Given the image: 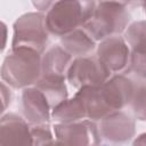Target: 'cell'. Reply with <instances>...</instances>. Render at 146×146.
<instances>
[{
  "instance_id": "obj_17",
  "label": "cell",
  "mask_w": 146,
  "mask_h": 146,
  "mask_svg": "<svg viewBox=\"0 0 146 146\" xmlns=\"http://www.w3.org/2000/svg\"><path fill=\"white\" fill-rule=\"evenodd\" d=\"M51 117L56 122L67 123L87 119V115L80 98L75 95L73 98L66 99L56 107H54L51 112Z\"/></svg>"
},
{
  "instance_id": "obj_13",
  "label": "cell",
  "mask_w": 146,
  "mask_h": 146,
  "mask_svg": "<svg viewBox=\"0 0 146 146\" xmlns=\"http://www.w3.org/2000/svg\"><path fill=\"white\" fill-rule=\"evenodd\" d=\"M86 111L87 119L98 122L100 119L112 113L113 111L108 106L100 86H87L78 89L75 94Z\"/></svg>"
},
{
  "instance_id": "obj_19",
  "label": "cell",
  "mask_w": 146,
  "mask_h": 146,
  "mask_svg": "<svg viewBox=\"0 0 146 146\" xmlns=\"http://www.w3.org/2000/svg\"><path fill=\"white\" fill-rule=\"evenodd\" d=\"M32 145L56 144V139L48 124H36L31 127Z\"/></svg>"
},
{
  "instance_id": "obj_24",
  "label": "cell",
  "mask_w": 146,
  "mask_h": 146,
  "mask_svg": "<svg viewBox=\"0 0 146 146\" xmlns=\"http://www.w3.org/2000/svg\"><path fill=\"white\" fill-rule=\"evenodd\" d=\"M1 25H2V31H3V43H2L1 50H3V48H5V46H6V39H7V29H6V24H5V23H2Z\"/></svg>"
},
{
  "instance_id": "obj_3",
  "label": "cell",
  "mask_w": 146,
  "mask_h": 146,
  "mask_svg": "<svg viewBox=\"0 0 146 146\" xmlns=\"http://www.w3.org/2000/svg\"><path fill=\"white\" fill-rule=\"evenodd\" d=\"M130 22V14L127 6L112 2L99 1L91 18L83 29L96 40L102 41L112 35H119L127 30Z\"/></svg>"
},
{
  "instance_id": "obj_2",
  "label": "cell",
  "mask_w": 146,
  "mask_h": 146,
  "mask_svg": "<svg viewBox=\"0 0 146 146\" xmlns=\"http://www.w3.org/2000/svg\"><path fill=\"white\" fill-rule=\"evenodd\" d=\"M96 8L95 0H58L46 14L50 34L63 36L83 27Z\"/></svg>"
},
{
  "instance_id": "obj_5",
  "label": "cell",
  "mask_w": 146,
  "mask_h": 146,
  "mask_svg": "<svg viewBox=\"0 0 146 146\" xmlns=\"http://www.w3.org/2000/svg\"><path fill=\"white\" fill-rule=\"evenodd\" d=\"M111 76V72L97 56L74 58L66 74V80L76 89L87 86H100Z\"/></svg>"
},
{
  "instance_id": "obj_9",
  "label": "cell",
  "mask_w": 146,
  "mask_h": 146,
  "mask_svg": "<svg viewBox=\"0 0 146 146\" xmlns=\"http://www.w3.org/2000/svg\"><path fill=\"white\" fill-rule=\"evenodd\" d=\"M96 56L111 74L120 73L129 65L130 47L120 34L112 35L99 41Z\"/></svg>"
},
{
  "instance_id": "obj_16",
  "label": "cell",
  "mask_w": 146,
  "mask_h": 146,
  "mask_svg": "<svg viewBox=\"0 0 146 146\" xmlns=\"http://www.w3.org/2000/svg\"><path fill=\"white\" fill-rule=\"evenodd\" d=\"M65 80L66 78L63 76L41 75L34 84L44 95L51 110L67 99L68 92Z\"/></svg>"
},
{
  "instance_id": "obj_7",
  "label": "cell",
  "mask_w": 146,
  "mask_h": 146,
  "mask_svg": "<svg viewBox=\"0 0 146 146\" xmlns=\"http://www.w3.org/2000/svg\"><path fill=\"white\" fill-rule=\"evenodd\" d=\"M130 47V59L128 71L140 82L146 83V21L130 24L124 34Z\"/></svg>"
},
{
  "instance_id": "obj_14",
  "label": "cell",
  "mask_w": 146,
  "mask_h": 146,
  "mask_svg": "<svg viewBox=\"0 0 146 146\" xmlns=\"http://www.w3.org/2000/svg\"><path fill=\"white\" fill-rule=\"evenodd\" d=\"M70 55L62 46H54L48 49L41 58V75H52L66 78L67 71L73 62Z\"/></svg>"
},
{
  "instance_id": "obj_10",
  "label": "cell",
  "mask_w": 146,
  "mask_h": 146,
  "mask_svg": "<svg viewBox=\"0 0 146 146\" xmlns=\"http://www.w3.org/2000/svg\"><path fill=\"white\" fill-rule=\"evenodd\" d=\"M50 105L44 95L35 87L31 86L23 89L22 112L24 119L31 124H48L51 117Z\"/></svg>"
},
{
  "instance_id": "obj_20",
  "label": "cell",
  "mask_w": 146,
  "mask_h": 146,
  "mask_svg": "<svg viewBox=\"0 0 146 146\" xmlns=\"http://www.w3.org/2000/svg\"><path fill=\"white\" fill-rule=\"evenodd\" d=\"M1 99H2V110H1V112H5L6 108L10 105L11 92H10L9 86L2 80H1Z\"/></svg>"
},
{
  "instance_id": "obj_1",
  "label": "cell",
  "mask_w": 146,
  "mask_h": 146,
  "mask_svg": "<svg viewBox=\"0 0 146 146\" xmlns=\"http://www.w3.org/2000/svg\"><path fill=\"white\" fill-rule=\"evenodd\" d=\"M41 55L30 48H11L1 65V80L14 89L34 86L42 73Z\"/></svg>"
},
{
  "instance_id": "obj_4",
  "label": "cell",
  "mask_w": 146,
  "mask_h": 146,
  "mask_svg": "<svg viewBox=\"0 0 146 146\" xmlns=\"http://www.w3.org/2000/svg\"><path fill=\"white\" fill-rule=\"evenodd\" d=\"M11 48H30L43 54L49 31L46 15L42 11H31L19 16L14 23Z\"/></svg>"
},
{
  "instance_id": "obj_15",
  "label": "cell",
  "mask_w": 146,
  "mask_h": 146,
  "mask_svg": "<svg viewBox=\"0 0 146 146\" xmlns=\"http://www.w3.org/2000/svg\"><path fill=\"white\" fill-rule=\"evenodd\" d=\"M60 46L74 58L84 57L96 49V40L83 29H76L60 36Z\"/></svg>"
},
{
  "instance_id": "obj_23",
  "label": "cell",
  "mask_w": 146,
  "mask_h": 146,
  "mask_svg": "<svg viewBox=\"0 0 146 146\" xmlns=\"http://www.w3.org/2000/svg\"><path fill=\"white\" fill-rule=\"evenodd\" d=\"M133 145H146V132L139 135V136L133 140Z\"/></svg>"
},
{
  "instance_id": "obj_11",
  "label": "cell",
  "mask_w": 146,
  "mask_h": 146,
  "mask_svg": "<svg viewBox=\"0 0 146 146\" xmlns=\"http://www.w3.org/2000/svg\"><path fill=\"white\" fill-rule=\"evenodd\" d=\"M136 84L137 83L123 74L110 76L102 84L104 97L113 112L120 111L130 105Z\"/></svg>"
},
{
  "instance_id": "obj_12",
  "label": "cell",
  "mask_w": 146,
  "mask_h": 146,
  "mask_svg": "<svg viewBox=\"0 0 146 146\" xmlns=\"http://www.w3.org/2000/svg\"><path fill=\"white\" fill-rule=\"evenodd\" d=\"M0 145H32L30 123L15 113H7L0 120Z\"/></svg>"
},
{
  "instance_id": "obj_21",
  "label": "cell",
  "mask_w": 146,
  "mask_h": 146,
  "mask_svg": "<svg viewBox=\"0 0 146 146\" xmlns=\"http://www.w3.org/2000/svg\"><path fill=\"white\" fill-rule=\"evenodd\" d=\"M57 1L58 0H32V3L39 11H48Z\"/></svg>"
},
{
  "instance_id": "obj_25",
  "label": "cell",
  "mask_w": 146,
  "mask_h": 146,
  "mask_svg": "<svg viewBox=\"0 0 146 146\" xmlns=\"http://www.w3.org/2000/svg\"><path fill=\"white\" fill-rule=\"evenodd\" d=\"M99 1H112V2H119V3L125 5V6L129 3V0H99Z\"/></svg>"
},
{
  "instance_id": "obj_8",
  "label": "cell",
  "mask_w": 146,
  "mask_h": 146,
  "mask_svg": "<svg viewBox=\"0 0 146 146\" xmlns=\"http://www.w3.org/2000/svg\"><path fill=\"white\" fill-rule=\"evenodd\" d=\"M102 140L111 144L129 143L136 133L135 120L123 111H114L97 123Z\"/></svg>"
},
{
  "instance_id": "obj_18",
  "label": "cell",
  "mask_w": 146,
  "mask_h": 146,
  "mask_svg": "<svg viewBox=\"0 0 146 146\" xmlns=\"http://www.w3.org/2000/svg\"><path fill=\"white\" fill-rule=\"evenodd\" d=\"M130 106L136 119L146 121V83L136 84Z\"/></svg>"
},
{
  "instance_id": "obj_6",
  "label": "cell",
  "mask_w": 146,
  "mask_h": 146,
  "mask_svg": "<svg viewBox=\"0 0 146 146\" xmlns=\"http://www.w3.org/2000/svg\"><path fill=\"white\" fill-rule=\"evenodd\" d=\"M56 144L64 145H98L102 143L96 121L83 119L80 121L54 125Z\"/></svg>"
},
{
  "instance_id": "obj_22",
  "label": "cell",
  "mask_w": 146,
  "mask_h": 146,
  "mask_svg": "<svg viewBox=\"0 0 146 146\" xmlns=\"http://www.w3.org/2000/svg\"><path fill=\"white\" fill-rule=\"evenodd\" d=\"M128 5H132V6H137V7H141L144 13L146 14V0H129Z\"/></svg>"
}]
</instances>
